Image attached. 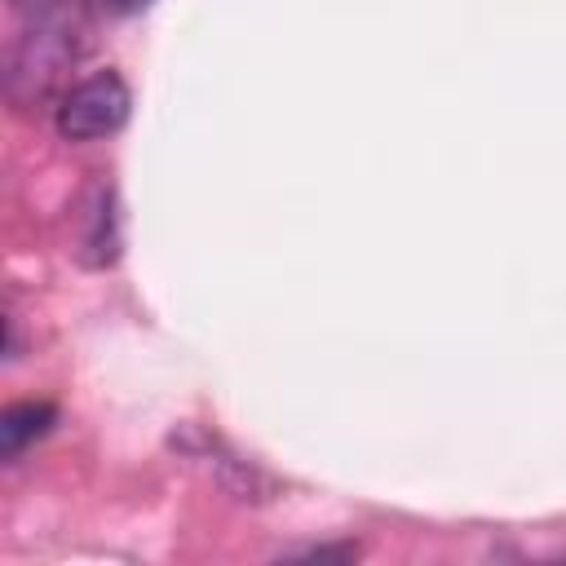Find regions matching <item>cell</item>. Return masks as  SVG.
<instances>
[{"instance_id":"4","label":"cell","mask_w":566,"mask_h":566,"mask_svg":"<svg viewBox=\"0 0 566 566\" xmlns=\"http://www.w3.org/2000/svg\"><path fill=\"white\" fill-rule=\"evenodd\" d=\"M150 0H102V9L106 13H115V18H128V13H142Z\"/></svg>"},{"instance_id":"2","label":"cell","mask_w":566,"mask_h":566,"mask_svg":"<svg viewBox=\"0 0 566 566\" xmlns=\"http://www.w3.org/2000/svg\"><path fill=\"white\" fill-rule=\"evenodd\" d=\"M57 420L53 402H13L0 411V460H18L35 438H44Z\"/></svg>"},{"instance_id":"3","label":"cell","mask_w":566,"mask_h":566,"mask_svg":"<svg viewBox=\"0 0 566 566\" xmlns=\"http://www.w3.org/2000/svg\"><path fill=\"white\" fill-rule=\"evenodd\" d=\"M31 27H53V22H71L80 0H9Z\"/></svg>"},{"instance_id":"1","label":"cell","mask_w":566,"mask_h":566,"mask_svg":"<svg viewBox=\"0 0 566 566\" xmlns=\"http://www.w3.org/2000/svg\"><path fill=\"white\" fill-rule=\"evenodd\" d=\"M128 106H133L128 84L115 71H93L88 80H80L75 88L62 93L53 124L66 142H97V137H111L115 128H124Z\"/></svg>"}]
</instances>
